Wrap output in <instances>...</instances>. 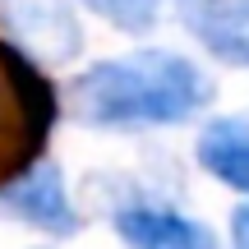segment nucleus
<instances>
[{
  "instance_id": "obj_1",
  "label": "nucleus",
  "mask_w": 249,
  "mask_h": 249,
  "mask_svg": "<svg viewBox=\"0 0 249 249\" xmlns=\"http://www.w3.org/2000/svg\"><path fill=\"white\" fill-rule=\"evenodd\" d=\"M74 116L92 129L180 124L208 107L213 83L194 60L176 51H134L97 60L74 79Z\"/></svg>"
},
{
  "instance_id": "obj_2",
  "label": "nucleus",
  "mask_w": 249,
  "mask_h": 249,
  "mask_svg": "<svg viewBox=\"0 0 249 249\" xmlns=\"http://www.w3.org/2000/svg\"><path fill=\"white\" fill-rule=\"evenodd\" d=\"M55 116H60V97L51 79L37 70L23 46L0 37V189L42 166Z\"/></svg>"
},
{
  "instance_id": "obj_3",
  "label": "nucleus",
  "mask_w": 249,
  "mask_h": 249,
  "mask_svg": "<svg viewBox=\"0 0 249 249\" xmlns=\"http://www.w3.org/2000/svg\"><path fill=\"white\" fill-rule=\"evenodd\" d=\"M0 208H5L9 217H18V222H28L33 231L60 235V240L83 226V217L74 213V203H70V189H65L60 166H51V161L33 166L23 180L0 189Z\"/></svg>"
},
{
  "instance_id": "obj_4",
  "label": "nucleus",
  "mask_w": 249,
  "mask_h": 249,
  "mask_svg": "<svg viewBox=\"0 0 249 249\" xmlns=\"http://www.w3.org/2000/svg\"><path fill=\"white\" fill-rule=\"evenodd\" d=\"M124 249H217V235L203 222L157 203H124L111 217Z\"/></svg>"
},
{
  "instance_id": "obj_5",
  "label": "nucleus",
  "mask_w": 249,
  "mask_h": 249,
  "mask_svg": "<svg viewBox=\"0 0 249 249\" xmlns=\"http://www.w3.org/2000/svg\"><path fill=\"white\" fill-rule=\"evenodd\" d=\"M185 28L226 65H249V0H176Z\"/></svg>"
},
{
  "instance_id": "obj_6",
  "label": "nucleus",
  "mask_w": 249,
  "mask_h": 249,
  "mask_svg": "<svg viewBox=\"0 0 249 249\" xmlns=\"http://www.w3.org/2000/svg\"><path fill=\"white\" fill-rule=\"evenodd\" d=\"M198 166L235 194H249V124L213 120L198 134Z\"/></svg>"
},
{
  "instance_id": "obj_7",
  "label": "nucleus",
  "mask_w": 249,
  "mask_h": 249,
  "mask_svg": "<svg viewBox=\"0 0 249 249\" xmlns=\"http://www.w3.org/2000/svg\"><path fill=\"white\" fill-rule=\"evenodd\" d=\"M42 14L46 18H65L70 9H65L60 0H0V18L18 33V42H23V46L46 51V60H70V55L79 51V37H65L60 28L42 23Z\"/></svg>"
},
{
  "instance_id": "obj_8",
  "label": "nucleus",
  "mask_w": 249,
  "mask_h": 249,
  "mask_svg": "<svg viewBox=\"0 0 249 249\" xmlns=\"http://www.w3.org/2000/svg\"><path fill=\"white\" fill-rule=\"evenodd\" d=\"M83 5L92 9V14H102L111 28H120V33H152L157 28V14H161V0H83Z\"/></svg>"
},
{
  "instance_id": "obj_9",
  "label": "nucleus",
  "mask_w": 249,
  "mask_h": 249,
  "mask_svg": "<svg viewBox=\"0 0 249 249\" xmlns=\"http://www.w3.org/2000/svg\"><path fill=\"white\" fill-rule=\"evenodd\" d=\"M231 249H249V203L235 208L231 217Z\"/></svg>"
}]
</instances>
